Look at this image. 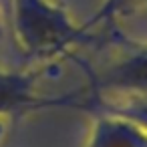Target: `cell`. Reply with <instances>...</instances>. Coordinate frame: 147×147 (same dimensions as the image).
I'll return each instance as SVG.
<instances>
[{
  "label": "cell",
  "instance_id": "1",
  "mask_svg": "<svg viewBox=\"0 0 147 147\" xmlns=\"http://www.w3.org/2000/svg\"><path fill=\"white\" fill-rule=\"evenodd\" d=\"M12 28L20 49L34 59H55L85 38L79 22L55 0H10Z\"/></svg>",
  "mask_w": 147,
  "mask_h": 147
},
{
  "label": "cell",
  "instance_id": "2",
  "mask_svg": "<svg viewBox=\"0 0 147 147\" xmlns=\"http://www.w3.org/2000/svg\"><path fill=\"white\" fill-rule=\"evenodd\" d=\"M42 71L0 69V117L20 119L47 109H81L85 89L67 95H42L38 79Z\"/></svg>",
  "mask_w": 147,
  "mask_h": 147
},
{
  "label": "cell",
  "instance_id": "3",
  "mask_svg": "<svg viewBox=\"0 0 147 147\" xmlns=\"http://www.w3.org/2000/svg\"><path fill=\"white\" fill-rule=\"evenodd\" d=\"M123 55L89 75L87 89L103 97L147 95V42L123 40Z\"/></svg>",
  "mask_w": 147,
  "mask_h": 147
},
{
  "label": "cell",
  "instance_id": "4",
  "mask_svg": "<svg viewBox=\"0 0 147 147\" xmlns=\"http://www.w3.org/2000/svg\"><path fill=\"white\" fill-rule=\"evenodd\" d=\"M83 147H147V131L129 119L111 113H93Z\"/></svg>",
  "mask_w": 147,
  "mask_h": 147
},
{
  "label": "cell",
  "instance_id": "5",
  "mask_svg": "<svg viewBox=\"0 0 147 147\" xmlns=\"http://www.w3.org/2000/svg\"><path fill=\"white\" fill-rule=\"evenodd\" d=\"M81 111L119 115L147 131V95H129V97L113 99V97L97 95L85 87V99H83Z\"/></svg>",
  "mask_w": 147,
  "mask_h": 147
},
{
  "label": "cell",
  "instance_id": "6",
  "mask_svg": "<svg viewBox=\"0 0 147 147\" xmlns=\"http://www.w3.org/2000/svg\"><path fill=\"white\" fill-rule=\"evenodd\" d=\"M145 4H147V0H103V2L99 4V8L87 20L79 22V32L87 40L89 34L95 28L113 24L115 20H119L123 16H129V14L141 10Z\"/></svg>",
  "mask_w": 147,
  "mask_h": 147
}]
</instances>
